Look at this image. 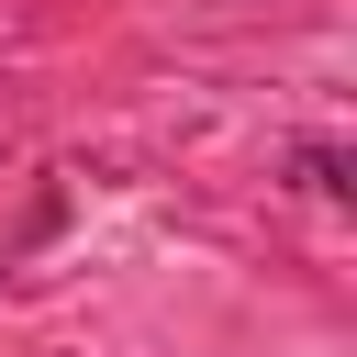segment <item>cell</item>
I'll return each mask as SVG.
<instances>
[{
	"label": "cell",
	"instance_id": "obj_1",
	"mask_svg": "<svg viewBox=\"0 0 357 357\" xmlns=\"http://www.w3.org/2000/svg\"><path fill=\"white\" fill-rule=\"evenodd\" d=\"M301 190H324V201H346V156H335V145H301Z\"/></svg>",
	"mask_w": 357,
	"mask_h": 357
}]
</instances>
